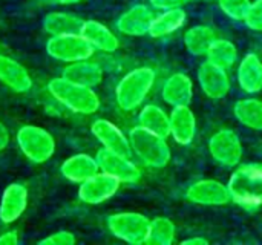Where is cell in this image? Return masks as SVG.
I'll return each mask as SVG.
<instances>
[{
  "mask_svg": "<svg viewBox=\"0 0 262 245\" xmlns=\"http://www.w3.org/2000/svg\"><path fill=\"white\" fill-rule=\"evenodd\" d=\"M52 98L68 110L78 115H94L100 109V97L94 87L74 83L64 77L52 78L48 84Z\"/></svg>",
  "mask_w": 262,
  "mask_h": 245,
  "instance_id": "6da1fadb",
  "label": "cell"
},
{
  "mask_svg": "<svg viewBox=\"0 0 262 245\" xmlns=\"http://www.w3.org/2000/svg\"><path fill=\"white\" fill-rule=\"evenodd\" d=\"M155 84V71L141 66L127 72L115 89V100L121 110L132 112L137 110Z\"/></svg>",
  "mask_w": 262,
  "mask_h": 245,
  "instance_id": "7a4b0ae2",
  "label": "cell"
},
{
  "mask_svg": "<svg viewBox=\"0 0 262 245\" xmlns=\"http://www.w3.org/2000/svg\"><path fill=\"white\" fill-rule=\"evenodd\" d=\"M232 201L246 210L262 206V167L255 164L239 166L229 180Z\"/></svg>",
  "mask_w": 262,
  "mask_h": 245,
  "instance_id": "3957f363",
  "label": "cell"
},
{
  "mask_svg": "<svg viewBox=\"0 0 262 245\" xmlns=\"http://www.w3.org/2000/svg\"><path fill=\"white\" fill-rule=\"evenodd\" d=\"M129 141L132 152L144 166L161 169L169 164L172 153L166 138L137 126L129 132Z\"/></svg>",
  "mask_w": 262,
  "mask_h": 245,
  "instance_id": "277c9868",
  "label": "cell"
},
{
  "mask_svg": "<svg viewBox=\"0 0 262 245\" xmlns=\"http://www.w3.org/2000/svg\"><path fill=\"white\" fill-rule=\"evenodd\" d=\"M17 146L21 153L34 164L46 163L55 152V140L51 132L32 124L18 129Z\"/></svg>",
  "mask_w": 262,
  "mask_h": 245,
  "instance_id": "5b68a950",
  "label": "cell"
},
{
  "mask_svg": "<svg viewBox=\"0 0 262 245\" xmlns=\"http://www.w3.org/2000/svg\"><path fill=\"white\" fill-rule=\"evenodd\" d=\"M46 52L51 58L68 64L91 58L95 49L81 34H63L52 35L46 41Z\"/></svg>",
  "mask_w": 262,
  "mask_h": 245,
  "instance_id": "8992f818",
  "label": "cell"
},
{
  "mask_svg": "<svg viewBox=\"0 0 262 245\" xmlns=\"http://www.w3.org/2000/svg\"><path fill=\"white\" fill-rule=\"evenodd\" d=\"M149 227H150V219L146 218L141 213L135 212H123V213H115L107 218V229L109 232L132 245L146 244L147 235H149Z\"/></svg>",
  "mask_w": 262,
  "mask_h": 245,
  "instance_id": "52a82bcc",
  "label": "cell"
},
{
  "mask_svg": "<svg viewBox=\"0 0 262 245\" xmlns=\"http://www.w3.org/2000/svg\"><path fill=\"white\" fill-rule=\"evenodd\" d=\"M97 163L101 172L114 176L121 184H135L141 180L140 167L130 160V157L101 149L97 153Z\"/></svg>",
  "mask_w": 262,
  "mask_h": 245,
  "instance_id": "ba28073f",
  "label": "cell"
},
{
  "mask_svg": "<svg viewBox=\"0 0 262 245\" xmlns=\"http://www.w3.org/2000/svg\"><path fill=\"white\" fill-rule=\"evenodd\" d=\"M120 186L121 183L118 180L100 170L80 184L78 198L81 203L89 204V206L103 204L115 196Z\"/></svg>",
  "mask_w": 262,
  "mask_h": 245,
  "instance_id": "9c48e42d",
  "label": "cell"
},
{
  "mask_svg": "<svg viewBox=\"0 0 262 245\" xmlns=\"http://www.w3.org/2000/svg\"><path fill=\"white\" fill-rule=\"evenodd\" d=\"M209 152L216 163L226 167H235L243 158V144L232 129H223L210 138Z\"/></svg>",
  "mask_w": 262,
  "mask_h": 245,
  "instance_id": "30bf717a",
  "label": "cell"
},
{
  "mask_svg": "<svg viewBox=\"0 0 262 245\" xmlns=\"http://www.w3.org/2000/svg\"><path fill=\"white\" fill-rule=\"evenodd\" d=\"M91 132L97 138V141L103 146V149L130 157L132 149H130L129 135H126L112 121H109L106 118H98L92 123Z\"/></svg>",
  "mask_w": 262,
  "mask_h": 245,
  "instance_id": "8fae6325",
  "label": "cell"
},
{
  "mask_svg": "<svg viewBox=\"0 0 262 245\" xmlns=\"http://www.w3.org/2000/svg\"><path fill=\"white\" fill-rule=\"evenodd\" d=\"M186 198L198 206H224L232 201L229 187L216 180H201L193 183L187 189Z\"/></svg>",
  "mask_w": 262,
  "mask_h": 245,
  "instance_id": "7c38bea8",
  "label": "cell"
},
{
  "mask_svg": "<svg viewBox=\"0 0 262 245\" xmlns=\"http://www.w3.org/2000/svg\"><path fill=\"white\" fill-rule=\"evenodd\" d=\"M198 81L203 92L212 100H221L230 91V78L227 75V69H223L209 60L200 66Z\"/></svg>",
  "mask_w": 262,
  "mask_h": 245,
  "instance_id": "4fadbf2b",
  "label": "cell"
},
{
  "mask_svg": "<svg viewBox=\"0 0 262 245\" xmlns=\"http://www.w3.org/2000/svg\"><path fill=\"white\" fill-rule=\"evenodd\" d=\"M154 12L146 5H134L124 11L117 20V29L129 37H143L149 34Z\"/></svg>",
  "mask_w": 262,
  "mask_h": 245,
  "instance_id": "5bb4252c",
  "label": "cell"
},
{
  "mask_svg": "<svg viewBox=\"0 0 262 245\" xmlns=\"http://www.w3.org/2000/svg\"><path fill=\"white\" fill-rule=\"evenodd\" d=\"M28 189L20 183L9 184L0 199V221L6 226L15 222L28 207Z\"/></svg>",
  "mask_w": 262,
  "mask_h": 245,
  "instance_id": "9a60e30c",
  "label": "cell"
},
{
  "mask_svg": "<svg viewBox=\"0 0 262 245\" xmlns=\"http://www.w3.org/2000/svg\"><path fill=\"white\" fill-rule=\"evenodd\" d=\"M0 83L15 94H26L32 89V78L26 68L3 54H0Z\"/></svg>",
  "mask_w": 262,
  "mask_h": 245,
  "instance_id": "2e32d148",
  "label": "cell"
},
{
  "mask_svg": "<svg viewBox=\"0 0 262 245\" xmlns=\"http://www.w3.org/2000/svg\"><path fill=\"white\" fill-rule=\"evenodd\" d=\"M170 135L175 143L187 146L196 135V118L187 106H177L170 114Z\"/></svg>",
  "mask_w": 262,
  "mask_h": 245,
  "instance_id": "e0dca14e",
  "label": "cell"
},
{
  "mask_svg": "<svg viewBox=\"0 0 262 245\" xmlns=\"http://www.w3.org/2000/svg\"><path fill=\"white\" fill-rule=\"evenodd\" d=\"M80 34L91 43V46L95 51L111 54L120 48V41L117 35L106 25L97 20H84Z\"/></svg>",
  "mask_w": 262,
  "mask_h": 245,
  "instance_id": "ac0fdd59",
  "label": "cell"
},
{
  "mask_svg": "<svg viewBox=\"0 0 262 245\" xmlns=\"http://www.w3.org/2000/svg\"><path fill=\"white\" fill-rule=\"evenodd\" d=\"M161 95L163 100L172 107L187 106L193 97V83L189 75L177 72L166 80Z\"/></svg>",
  "mask_w": 262,
  "mask_h": 245,
  "instance_id": "d6986e66",
  "label": "cell"
},
{
  "mask_svg": "<svg viewBox=\"0 0 262 245\" xmlns=\"http://www.w3.org/2000/svg\"><path fill=\"white\" fill-rule=\"evenodd\" d=\"M60 172L68 181L81 184L83 181H86L88 178L100 172V167H98L97 158L88 153H77L63 161Z\"/></svg>",
  "mask_w": 262,
  "mask_h": 245,
  "instance_id": "ffe728a7",
  "label": "cell"
},
{
  "mask_svg": "<svg viewBox=\"0 0 262 245\" xmlns=\"http://www.w3.org/2000/svg\"><path fill=\"white\" fill-rule=\"evenodd\" d=\"M103 75H104L103 68L95 61H89V58L68 63L61 74V77H64L74 83L88 86V87L98 86L103 81Z\"/></svg>",
  "mask_w": 262,
  "mask_h": 245,
  "instance_id": "44dd1931",
  "label": "cell"
},
{
  "mask_svg": "<svg viewBox=\"0 0 262 245\" xmlns=\"http://www.w3.org/2000/svg\"><path fill=\"white\" fill-rule=\"evenodd\" d=\"M238 83L243 91L256 94L262 91V61L256 54H247L238 68Z\"/></svg>",
  "mask_w": 262,
  "mask_h": 245,
  "instance_id": "7402d4cb",
  "label": "cell"
},
{
  "mask_svg": "<svg viewBox=\"0 0 262 245\" xmlns=\"http://www.w3.org/2000/svg\"><path fill=\"white\" fill-rule=\"evenodd\" d=\"M187 20V14L183 8H173V9H166L161 14L155 15L150 25L149 35L154 38H163L167 37L178 29L184 26Z\"/></svg>",
  "mask_w": 262,
  "mask_h": 245,
  "instance_id": "603a6c76",
  "label": "cell"
},
{
  "mask_svg": "<svg viewBox=\"0 0 262 245\" xmlns=\"http://www.w3.org/2000/svg\"><path fill=\"white\" fill-rule=\"evenodd\" d=\"M138 126L158 137L167 138L170 135V115L157 104H147L138 114Z\"/></svg>",
  "mask_w": 262,
  "mask_h": 245,
  "instance_id": "cb8c5ba5",
  "label": "cell"
},
{
  "mask_svg": "<svg viewBox=\"0 0 262 245\" xmlns=\"http://www.w3.org/2000/svg\"><path fill=\"white\" fill-rule=\"evenodd\" d=\"M83 18L71 12H49L43 18V29L49 35H63V34H80L83 26Z\"/></svg>",
  "mask_w": 262,
  "mask_h": 245,
  "instance_id": "d4e9b609",
  "label": "cell"
},
{
  "mask_svg": "<svg viewBox=\"0 0 262 245\" xmlns=\"http://www.w3.org/2000/svg\"><path fill=\"white\" fill-rule=\"evenodd\" d=\"M216 32L210 26L206 25H198L192 26L186 34H184V44L186 49L196 57L207 55L212 43L216 40Z\"/></svg>",
  "mask_w": 262,
  "mask_h": 245,
  "instance_id": "484cf974",
  "label": "cell"
},
{
  "mask_svg": "<svg viewBox=\"0 0 262 245\" xmlns=\"http://www.w3.org/2000/svg\"><path fill=\"white\" fill-rule=\"evenodd\" d=\"M235 118L246 127L262 130V101L258 98H244L233 107Z\"/></svg>",
  "mask_w": 262,
  "mask_h": 245,
  "instance_id": "4316f807",
  "label": "cell"
},
{
  "mask_svg": "<svg viewBox=\"0 0 262 245\" xmlns=\"http://www.w3.org/2000/svg\"><path fill=\"white\" fill-rule=\"evenodd\" d=\"M206 57L210 63H213L223 69H229L238 61V49L230 40L216 38L212 43Z\"/></svg>",
  "mask_w": 262,
  "mask_h": 245,
  "instance_id": "83f0119b",
  "label": "cell"
},
{
  "mask_svg": "<svg viewBox=\"0 0 262 245\" xmlns=\"http://www.w3.org/2000/svg\"><path fill=\"white\" fill-rule=\"evenodd\" d=\"M175 235L177 227L169 218H155L154 221H150L146 244L170 245L175 239Z\"/></svg>",
  "mask_w": 262,
  "mask_h": 245,
  "instance_id": "f1b7e54d",
  "label": "cell"
},
{
  "mask_svg": "<svg viewBox=\"0 0 262 245\" xmlns=\"http://www.w3.org/2000/svg\"><path fill=\"white\" fill-rule=\"evenodd\" d=\"M250 5H252L250 0H220L221 11L227 17L233 20H241V21H244Z\"/></svg>",
  "mask_w": 262,
  "mask_h": 245,
  "instance_id": "f546056e",
  "label": "cell"
},
{
  "mask_svg": "<svg viewBox=\"0 0 262 245\" xmlns=\"http://www.w3.org/2000/svg\"><path fill=\"white\" fill-rule=\"evenodd\" d=\"M246 25L253 31H262V0L252 2L249 12L244 18Z\"/></svg>",
  "mask_w": 262,
  "mask_h": 245,
  "instance_id": "4dcf8cb0",
  "label": "cell"
},
{
  "mask_svg": "<svg viewBox=\"0 0 262 245\" xmlns=\"http://www.w3.org/2000/svg\"><path fill=\"white\" fill-rule=\"evenodd\" d=\"M77 242L75 236L68 232V230H61L57 233H52L49 236H46L45 239L38 241L40 245H74Z\"/></svg>",
  "mask_w": 262,
  "mask_h": 245,
  "instance_id": "1f68e13d",
  "label": "cell"
},
{
  "mask_svg": "<svg viewBox=\"0 0 262 245\" xmlns=\"http://www.w3.org/2000/svg\"><path fill=\"white\" fill-rule=\"evenodd\" d=\"M189 2L190 0H150V5L157 9L166 11V9H173V8H183Z\"/></svg>",
  "mask_w": 262,
  "mask_h": 245,
  "instance_id": "d6a6232c",
  "label": "cell"
},
{
  "mask_svg": "<svg viewBox=\"0 0 262 245\" xmlns=\"http://www.w3.org/2000/svg\"><path fill=\"white\" fill-rule=\"evenodd\" d=\"M18 241V233L15 230H9L0 235V245H17Z\"/></svg>",
  "mask_w": 262,
  "mask_h": 245,
  "instance_id": "836d02e7",
  "label": "cell"
},
{
  "mask_svg": "<svg viewBox=\"0 0 262 245\" xmlns=\"http://www.w3.org/2000/svg\"><path fill=\"white\" fill-rule=\"evenodd\" d=\"M9 144V132L6 126L0 121V152H3Z\"/></svg>",
  "mask_w": 262,
  "mask_h": 245,
  "instance_id": "e575fe53",
  "label": "cell"
},
{
  "mask_svg": "<svg viewBox=\"0 0 262 245\" xmlns=\"http://www.w3.org/2000/svg\"><path fill=\"white\" fill-rule=\"evenodd\" d=\"M183 244L184 245H207L209 244V241H207V239H204V238H201V236H198V238H189V239H184V241H183Z\"/></svg>",
  "mask_w": 262,
  "mask_h": 245,
  "instance_id": "d590c367",
  "label": "cell"
},
{
  "mask_svg": "<svg viewBox=\"0 0 262 245\" xmlns=\"http://www.w3.org/2000/svg\"><path fill=\"white\" fill-rule=\"evenodd\" d=\"M55 2L60 5H75V3H80L83 0H55Z\"/></svg>",
  "mask_w": 262,
  "mask_h": 245,
  "instance_id": "8d00e7d4",
  "label": "cell"
}]
</instances>
